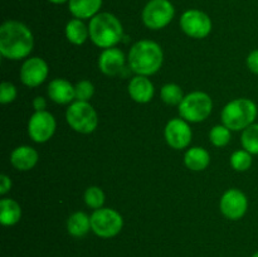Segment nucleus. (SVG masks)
Segmentation results:
<instances>
[{"mask_svg":"<svg viewBox=\"0 0 258 257\" xmlns=\"http://www.w3.org/2000/svg\"><path fill=\"white\" fill-rule=\"evenodd\" d=\"M17 88L13 83L10 82H3L2 87H0V102L3 105L13 102L17 98Z\"/></svg>","mask_w":258,"mask_h":257,"instance_id":"nucleus-29","label":"nucleus"},{"mask_svg":"<svg viewBox=\"0 0 258 257\" xmlns=\"http://www.w3.org/2000/svg\"><path fill=\"white\" fill-rule=\"evenodd\" d=\"M54 116L48 111H35L28 122V134L35 143H45L55 131Z\"/></svg>","mask_w":258,"mask_h":257,"instance_id":"nucleus-10","label":"nucleus"},{"mask_svg":"<svg viewBox=\"0 0 258 257\" xmlns=\"http://www.w3.org/2000/svg\"><path fill=\"white\" fill-rule=\"evenodd\" d=\"M85 202L90 208H102L105 203V193L100 186H90L85 191Z\"/></svg>","mask_w":258,"mask_h":257,"instance_id":"nucleus-27","label":"nucleus"},{"mask_svg":"<svg viewBox=\"0 0 258 257\" xmlns=\"http://www.w3.org/2000/svg\"><path fill=\"white\" fill-rule=\"evenodd\" d=\"M34 38L29 28L18 20H7L0 27V53L8 59L19 60L30 54Z\"/></svg>","mask_w":258,"mask_h":257,"instance_id":"nucleus-1","label":"nucleus"},{"mask_svg":"<svg viewBox=\"0 0 258 257\" xmlns=\"http://www.w3.org/2000/svg\"><path fill=\"white\" fill-rule=\"evenodd\" d=\"M33 107H34L35 111H45L47 101H45V98L38 96V97H35L34 100H33Z\"/></svg>","mask_w":258,"mask_h":257,"instance_id":"nucleus-32","label":"nucleus"},{"mask_svg":"<svg viewBox=\"0 0 258 257\" xmlns=\"http://www.w3.org/2000/svg\"><path fill=\"white\" fill-rule=\"evenodd\" d=\"M184 163H185L186 168L190 169V170L202 171L208 168L209 163H211V156L206 149L194 146L185 153Z\"/></svg>","mask_w":258,"mask_h":257,"instance_id":"nucleus-19","label":"nucleus"},{"mask_svg":"<svg viewBox=\"0 0 258 257\" xmlns=\"http://www.w3.org/2000/svg\"><path fill=\"white\" fill-rule=\"evenodd\" d=\"M219 207L226 218L238 221L246 214L247 208H248V201L243 191L232 188L222 196Z\"/></svg>","mask_w":258,"mask_h":257,"instance_id":"nucleus-11","label":"nucleus"},{"mask_svg":"<svg viewBox=\"0 0 258 257\" xmlns=\"http://www.w3.org/2000/svg\"><path fill=\"white\" fill-rule=\"evenodd\" d=\"M209 140L217 148H223L231 140V130L224 125H217L209 133Z\"/></svg>","mask_w":258,"mask_h":257,"instance_id":"nucleus-25","label":"nucleus"},{"mask_svg":"<svg viewBox=\"0 0 258 257\" xmlns=\"http://www.w3.org/2000/svg\"><path fill=\"white\" fill-rule=\"evenodd\" d=\"M257 105L249 98H236L224 106L222 122L232 131H241L254 122L257 117Z\"/></svg>","mask_w":258,"mask_h":257,"instance_id":"nucleus-4","label":"nucleus"},{"mask_svg":"<svg viewBox=\"0 0 258 257\" xmlns=\"http://www.w3.org/2000/svg\"><path fill=\"white\" fill-rule=\"evenodd\" d=\"M22 208L14 199L4 198L0 201V222L3 226H14L20 221Z\"/></svg>","mask_w":258,"mask_h":257,"instance_id":"nucleus-20","label":"nucleus"},{"mask_svg":"<svg viewBox=\"0 0 258 257\" xmlns=\"http://www.w3.org/2000/svg\"><path fill=\"white\" fill-rule=\"evenodd\" d=\"M231 165L237 171H246L252 165V154L247 150H237L231 156Z\"/></svg>","mask_w":258,"mask_h":257,"instance_id":"nucleus-26","label":"nucleus"},{"mask_svg":"<svg viewBox=\"0 0 258 257\" xmlns=\"http://www.w3.org/2000/svg\"><path fill=\"white\" fill-rule=\"evenodd\" d=\"M180 27L186 35L196 39L208 37L212 32V20L204 12L189 9L180 18Z\"/></svg>","mask_w":258,"mask_h":257,"instance_id":"nucleus-9","label":"nucleus"},{"mask_svg":"<svg viewBox=\"0 0 258 257\" xmlns=\"http://www.w3.org/2000/svg\"><path fill=\"white\" fill-rule=\"evenodd\" d=\"M10 188H12V180H10V178L8 175H5V174H2L0 175V194L4 196V194H7L10 190Z\"/></svg>","mask_w":258,"mask_h":257,"instance_id":"nucleus-31","label":"nucleus"},{"mask_svg":"<svg viewBox=\"0 0 258 257\" xmlns=\"http://www.w3.org/2000/svg\"><path fill=\"white\" fill-rule=\"evenodd\" d=\"M102 0H70L68 8L71 14L77 19H92L95 15L98 14Z\"/></svg>","mask_w":258,"mask_h":257,"instance_id":"nucleus-18","label":"nucleus"},{"mask_svg":"<svg viewBox=\"0 0 258 257\" xmlns=\"http://www.w3.org/2000/svg\"><path fill=\"white\" fill-rule=\"evenodd\" d=\"M128 93L135 102L146 103L154 96V85L146 76H135L128 83Z\"/></svg>","mask_w":258,"mask_h":257,"instance_id":"nucleus-16","label":"nucleus"},{"mask_svg":"<svg viewBox=\"0 0 258 257\" xmlns=\"http://www.w3.org/2000/svg\"><path fill=\"white\" fill-rule=\"evenodd\" d=\"M164 135L169 146L176 150H181L189 146L193 134L190 126L184 118H173L166 123Z\"/></svg>","mask_w":258,"mask_h":257,"instance_id":"nucleus-12","label":"nucleus"},{"mask_svg":"<svg viewBox=\"0 0 258 257\" xmlns=\"http://www.w3.org/2000/svg\"><path fill=\"white\" fill-rule=\"evenodd\" d=\"M252 257H258V251L256 252V253H253V254H252Z\"/></svg>","mask_w":258,"mask_h":257,"instance_id":"nucleus-34","label":"nucleus"},{"mask_svg":"<svg viewBox=\"0 0 258 257\" xmlns=\"http://www.w3.org/2000/svg\"><path fill=\"white\" fill-rule=\"evenodd\" d=\"M125 54L118 48H107L98 58V67L106 76H116L125 67Z\"/></svg>","mask_w":258,"mask_h":257,"instance_id":"nucleus-14","label":"nucleus"},{"mask_svg":"<svg viewBox=\"0 0 258 257\" xmlns=\"http://www.w3.org/2000/svg\"><path fill=\"white\" fill-rule=\"evenodd\" d=\"M184 93L180 86L175 85V83H168L161 88V100L166 103V105L175 106L180 105L181 101L184 100Z\"/></svg>","mask_w":258,"mask_h":257,"instance_id":"nucleus-24","label":"nucleus"},{"mask_svg":"<svg viewBox=\"0 0 258 257\" xmlns=\"http://www.w3.org/2000/svg\"><path fill=\"white\" fill-rule=\"evenodd\" d=\"M122 227V216L115 209H95L91 216V228L93 233L101 238H111V237L117 236Z\"/></svg>","mask_w":258,"mask_h":257,"instance_id":"nucleus-7","label":"nucleus"},{"mask_svg":"<svg viewBox=\"0 0 258 257\" xmlns=\"http://www.w3.org/2000/svg\"><path fill=\"white\" fill-rule=\"evenodd\" d=\"M38 151L33 149L32 146H18L13 150L12 155H10V161L12 165L14 166L17 170L27 171L34 168L38 163Z\"/></svg>","mask_w":258,"mask_h":257,"instance_id":"nucleus-15","label":"nucleus"},{"mask_svg":"<svg viewBox=\"0 0 258 257\" xmlns=\"http://www.w3.org/2000/svg\"><path fill=\"white\" fill-rule=\"evenodd\" d=\"M175 15L170 0H150L143 10V22L149 29L159 30L169 25Z\"/></svg>","mask_w":258,"mask_h":257,"instance_id":"nucleus-8","label":"nucleus"},{"mask_svg":"<svg viewBox=\"0 0 258 257\" xmlns=\"http://www.w3.org/2000/svg\"><path fill=\"white\" fill-rule=\"evenodd\" d=\"M48 76V65L39 57L28 58L20 68V80L28 87L42 85Z\"/></svg>","mask_w":258,"mask_h":257,"instance_id":"nucleus-13","label":"nucleus"},{"mask_svg":"<svg viewBox=\"0 0 258 257\" xmlns=\"http://www.w3.org/2000/svg\"><path fill=\"white\" fill-rule=\"evenodd\" d=\"M247 67L249 68V71L258 75V49L252 50L251 53L247 57Z\"/></svg>","mask_w":258,"mask_h":257,"instance_id":"nucleus-30","label":"nucleus"},{"mask_svg":"<svg viewBox=\"0 0 258 257\" xmlns=\"http://www.w3.org/2000/svg\"><path fill=\"white\" fill-rule=\"evenodd\" d=\"M91 217H88L85 212H76L68 218L67 232L73 237H85L91 231Z\"/></svg>","mask_w":258,"mask_h":257,"instance_id":"nucleus-21","label":"nucleus"},{"mask_svg":"<svg viewBox=\"0 0 258 257\" xmlns=\"http://www.w3.org/2000/svg\"><path fill=\"white\" fill-rule=\"evenodd\" d=\"M241 143L244 150L251 153L252 155H258V123H252L244 128Z\"/></svg>","mask_w":258,"mask_h":257,"instance_id":"nucleus-23","label":"nucleus"},{"mask_svg":"<svg viewBox=\"0 0 258 257\" xmlns=\"http://www.w3.org/2000/svg\"><path fill=\"white\" fill-rule=\"evenodd\" d=\"M48 96L55 103H60V105L70 103L76 98L75 86L67 80L55 78L48 86Z\"/></svg>","mask_w":258,"mask_h":257,"instance_id":"nucleus-17","label":"nucleus"},{"mask_svg":"<svg viewBox=\"0 0 258 257\" xmlns=\"http://www.w3.org/2000/svg\"><path fill=\"white\" fill-rule=\"evenodd\" d=\"M66 118L71 127L81 134H91L98 125V116L92 105L82 101H76L68 107Z\"/></svg>","mask_w":258,"mask_h":257,"instance_id":"nucleus-6","label":"nucleus"},{"mask_svg":"<svg viewBox=\"0 0 258 257\" xmlns=\"http://www.w3.org/2000/svg\"><path fill=\"white\" fill-rule=\"evenodd\" d=\"M90 38L97 47L112 48L121 42L123 28L120 20L111 13H98L88 24Z\"/></svg>","mask_w":258,"mask_h":257,"instance_id":"nucleus-3","label":"nucleus"},{"mask_svg":"<svg viewBox=\"0 0 258 257\" xmlns=\"http://www.w3.org/2000/svg\"><path fill=\"white\" fill-rule=\"evenodd\" d=\"M49 3H53V4H63V3H67L70 0H48Z\"/></svg>","mask_w":258,"mask_h":257,"instance_id":"nucleus-33","label":"nucleus"},{"mask_svg":"<svg viewBox=\"0 0 258 257\" xmlns=\"http://www.w3.org/2000/svg\"><path fill=\"white\" fill-rule=\"evenodd\" d=\"M75 92H76V100L82 101V102H88L90 98L92 97L95 93V87L92 83L87 80L80 81L77 85L75 86Z\"/></svg>","mask_w":258,"mask_h":257,"instance_id":"nucleus-28","label":"nucleus"},{"mask_svg":"<svg viewBox=\"0 0 258 257\" xmlns=\"http://www.w3.org/2000/svg\"><path fill=\"white\" fill-rule=\"evenodd\" d=\"M213 102L208 93L196 91L184 97L179 105V113L181 118L190 122H201L204 121L212 112Z\"/></svg>","mask_w":258,"mask_h":257,"instance_id":"nucleus-5","label":"nucleus"},{"mask_svg":"<svg viewBox=\"0 0 258 257\" xmlns=\"http://www.w3.org/2000/svg\"><path fill=\"white\" fill-rule=\"evenodd\" d=\"M164 53L160 45L153 40H139L131 47L128 53V65L135 73L150 76L160 70Z\"/></svg>","mask_w":258,"mask_h":257,"instance_id":"nucleus-2","label":"nucleus"},{"mask_svg":"<svg viewBox=\"0 0 258 257\" xmlns=\"http://www.w3.org/2000/svg\"><path fill=\"white\" fill-rule=\"evenodd\" d=\"M66 37L72 44L81 45L90 37V29L86 27L82 20L75 18L66 25Z\"/></svg>","mask_w":258,"mask_h":257,"instance_id":"nucleus-22","label":"nucleus"}]
</instances>
